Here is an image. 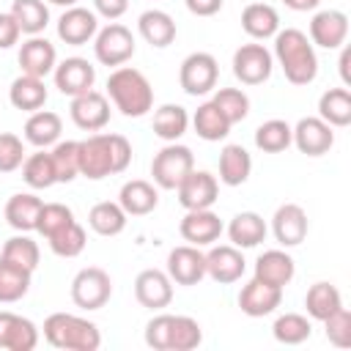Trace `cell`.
I'll use <instances>...</instances> for the list:
<instances>
[{
    "label": "cell",
    "instance_id": "31",
    "mask_svg": "<svg viewBox=\"0 0 351 351\" xmlns=\"http://www.w3.org/2000/svg\"><path fill=\"white\" fill-rule=\"evenodd\" d=\"M47 85L41 77H30V74H19L11 88H8V101L22 110V112H36L47 104Z\"/></svg>",
    "mask_w": 351,
    "mask_h": 351
},
{
    "label": "cell",
    "instance_id": "53",
    "mask_svg": "<svg viewBox=\"0 0 351 351\" xmlns=\"http://www.w3.org/2000/svg\"><path fill=\"white\" fill-rule=\"evenodd\" d=\"M222 3H225V0H184V5H186L195 16H214V14H219Z\"/></svg>",
    "mask_w": 351,
    "mask_h": 351
},
{
    "label": "cell",
    "instance_id": "32",
    "mask_svg": "<svg viewBox=\"0 0 351 351\" xmlns=\"http://www.w3.org/2000/svg\"><path fill=\"white\" fill-rule=\"evenodd\" d=\"M252 173V156L244 145H225L219 151V181L225 186H241Z\"/></svg>",
    "mask_w": 351,
    "mask_h": 351
},
{
    "label": "cell",
    "instance_id": "22",
    "mask_svg": "<svg viewBox=\"0 0 351 351\" xmlns=\"http://www.w3.org/2000/svg\"><path fill=\"white\" fill-rule=\"evenodd\" d=\"M19 69L22 74H30V77H47L49 71H55L58 66V52H55V44L47 41L44 36H30L22 47H19Z\"/></svg>",
    "mask_w": 351,
    "mask_h": 351
},
{
    "label": "cell",
    "instance_id": "34",
    "mask_svg": "<svg viewBox=\"0 0 351 351\" xmlns=\"http://www.w3.org/2000/svg\"><path fill=\"white\" fill-rule=\"evenodd\" d=\"M189 121L195 126V134L206 143H219L230 134V121L219 112V107L214 101H203Z\"/></svg>",
    "mask_w": 351,
    "mask_h": 351
},
{
    "label": "cell",
    "instance_id": "42",
    "mask_svg": "<svg viewBox=\"0 0 351 351\" xmlns=\"http://www.w3.org/2000/svg\"><path fill=\"white\" fill-rule=\"evenodd\" d=\"M291 123L282 121V118H271V121H263L258 129H255V145L263 151V154H280L291 145Z\"/></svg>",
    "mask_w": 351,
    "mask_h": 351
},
{
    "label": "cell",
    "instance_id": "40",
    "mask_svg": "<svg viewBox=\"0 0 351 351\" xmlns=\"http://www.w3.org/2000/svg\"><path fill=\"white\" fill-rule=\"evenodd\" d=\"M11 14H14L19 30L27 36H38L49 25V8L44 0H14Z\"/></svg>",
    "mask_w": 351,
    "mask_h": 351
},
{
    "label": "cell",
    "instance_id": "56",
    "mask_svg": "<svg viewBox=\"0 0 351 351\" xmlns=\"http://www.w3.org/2000/svg\"><path fill=\"white\" fill-rule=\"evenodd\" d=\"M47 3H52V5H60V8H71V5H77V0H47Z\"/></svg>",
    "mask_w": 351,
    "mask_h": 351
},
{
    "label": "cell",
    "instance_id": "48",
    "mask_svg": "<svg viewBox=\"0 0 351 351\" xmlns=\"http://www.w3.org/2000/svg\"><path fill=\"white\" fill-rule=\"evenodd\" d=\"M71 219H74V214H71L69 206H63V203H44L41 206V214H38V222H36V230L44 239H49L52 233H58L60 228H66Z\"/></svg>",
    "mask_w": 351,
    "mask_h": 351
},
{
    "label": "cell",
    "instance_id": "28",
    "mask_svg": "<svg viewBox=\"0 0 351 351\" xmlns=\"http://www.w3.org/2000/svg\"><path fill=\"white\" fill-rule=\"evenodd\" d=\"M266 233H269V225H266V219H263L261 214H255V211H241V214H236V217L230 219V225H228V239H230V244L239 247V250L258 247V244L266 239Z\"/></svg>",
    "mask_w": 351,
    "mask_h": 351
},
{
    "label": "cell",
    "instance_id": "2",
    "mask_svg": "<svg viewBox=\"0 0 351 351\" xmlns=\"http://www.w3.org/2000/svg\"><path fill=\"white\" fill-rule=\"evenodd\" d=\"M274 58L291 85H310L318 77L315 47L310 44L307 33L296 27H285L274 33Z\"/></svg>",
    "mask_w": 351,
    "mask_h": 351
},
{
    "label": "cell",
    "instance_id": "16",
    "mask_svg": "<svg viewBox=\"0 0 351 351\" xmlns=\"http://www.w3.org/2000/svg\"><path fill=\"white\" fill-rule=\"evenodd\" d=\"M99 33V16L96 11L90 8H82V5H71L60 14L58 19V38L63 44H71V47H82L88 44L93 36Z\"/></svg>",
    "mask_w": 351,
    "mask_h": 351
},
{
    "label": "cell",
    "instance_id": "4",
    "mask_svg": "<svg viewBox=\"0 0 351 351\" xmlns=\"http://www.w3.org/2000/svg\"><path fill=\"white\" fill-rule=\"evenodd\" d=\"M145 343L154 351H192L203 343V329L189 315L159 313L145 324Z\"/></svg>",
    "mask_w": 351,
    "mask_h": 351
},
{
    "label": "cell",
    "instance_id": "43",
    "mask_svg": "<svg viewBox=\"0 0 351 351\" xmlns=\"http://www.w3.org/2000/svg\"><path fill=\"white\" fill-rule=\"evenodd\" d=\"M271 335H274V340L282 343V346H299V343L310 340L313 324H310V318L302 315V313H285V315H280V318L274 321Z\"/></svg>",
    "mask_w": 351,
    "mask_h": 351
},
{
    "label": "cell",
    "instance_id": "30",
    "mask_svg": "<svg viewBox=\"0 0 351 351\" xmlns=\"http://www.w3.org/2000/svg\"><path fill=\"white\" fill-rule=\"evenodd\" d=\"M63 132V121L58 112L52 110H36L30 112V118L25 121V140L36 148H49L60 140Z\"/></svg>",
    "mask_w": 351,
    "mask_h": 351
},
{
    "label": "cell",
    "instance_id": "14",
    "mask_svg": "<svg viewBox=\"0 0 351 351\" xmlns=\"http://www.w3.org/2000/svg\"><path fill=\"white\" fill-rule=\"evenodd\" d=\"M69 112H71L74 126H80L82 132H99L110 121V101H107L104 93L90 88V90H85V93L71 99Z\"/></svg>",
    "mask_w": 351,
    "mask_h": 351
},
{
    "label": "cell",
    "instance_id": "18",
    "mask_svg": "<svg viewBox=\"0 0 351 351\" xmlns=\"http://www.w3.org/2000/svg\"><path fill=\"white\" fill-rule=\"evenodd\" d=\"M178 230H181V239L189 241L192 247H211L222 236L225 225H222L219 214H214L211 208H195V211L184 214Z\"/></svg>",
    "mask_w": 351,
    "mask_h": 351
},
{
    "label": "cell",
    "instance_id": "47",
    "mask_svg": "<svg viewBox=\"0 0 351 351\" xmlns=\"http://www.w3.org/2000/svg\"><path fill=\"white\" fill-rule=\"evenodd\" d=\"M211 101H214V104L219 107V112L230 121V126H233V123H241V121L250 115V96H247L241 88H219Z\"/></svg>",
    "mask_w": 351,
    "mask_h": 351
},
{
    "label": "cell",
    "instance_id": "37",
    "mask_svg": "<svg viewBox=\"0 0 351 351\" xmlns=\"http://www.w3.org/2000/svg\"><path fill=\"white\" fill-rule=\"evenodd\" d=\"M126 211L118 206V203H110V200H101V203H96L90 211H88V225H90V230L93 233H99V236H118V233H123V228H126Z\"/></svg>",
    "mask_w": 351,
    "mask_h": 351
},
{
    "label": "cell",
    "instance_id": "12",
    "mask_svg": "<svg viewBox=\"0 0 351 351\" xmlns=\"http://www.w3.org/2000/svg\"><path fill=\"white\" fill-rule=\"evenodd\" d=\"M293 137L291 143L307 154V156H324L329 154V148L335 145V126H329L326 121H321L318 115H307L302 118L296 126H291Z\"/></svg>",
    "mask_w": 351,
    "mask_h": 351
},
{
    "label": "cell",
    "instance_id": "1",
    "mask_svg": "<svg viewBox=\"0 0 351 351\" xmlns=\"http://www.w3.org/2000/svg\"><path fill=\"white\" fill-rule=\"evenodd\" d=\"M80 154V176L90 181H101L112 173H123L132 162V143L123 134H90L77 143Z\"/></svg>",
    "mask_w": 351,
    "mask_h": 351
},
{
    "label": "cell",
    "instance_id": "23",
    "mask_svg": "<svg viewBox=\"0 0 351 351\" xmlns=\"http://www.w3.org/2000/svg\"><path fill=\"white\" fill-rule=\"evenodd\" d=\"M52 74H55V88L63 96H71V99L90 90L93 82H96V69L85 58H66L63 63L55 66Z\"/></svg>",
    "mask_w": 351,
    "mask_h": 351
},
{
    "label": "cell",
    "instance_id": "13",
    "mask_svg": "<svg viewBox=\"0 0 351 351\" xmlns=\"http://www.w3.org/2000/svg\"><path fill=\"white\" fill-rule=\"evenodd\" d=\"M167 277L176 285H197L206 277V252L192 244L173 247L167 255Z\"/></svg>",
    "mask_w": 351,
    "mask_h": 351
},
{
    "label": "cell",
    "instance_id": "15",
    "mask_svg": "<svg viewBox=\"0 0 351 351\" xmlns=\"http://www.w3.org/2000/svg\"><path fill=\"white\" fill-rule=\"evenodd\" d=\"M280 304H282V288L269 285V282H263L258 277H252L250 282H244L241 291H239V307L250 318L271 315Z\"/></svg>",
    "mask_w": 351,
    "mask_h": 351
},
{
    "label": "cell",
    "instance_id": "6",
    "mask_svg": "<svg viewBox=\"0 0 351 351\" xmlns=\"http://www.w3.org/2000/svg\"><path fill=\"white\" fill-rule=\"evenodd\" d=\"M189 170H195V154L181 143H167L151 162V176L159 189H176Z\"/></svg>",
    "mask_w": 351,
    "mask_h": 351
},
{
    "label": "cell",
    "instance_id": "3",
    "mask_svg": "<svg viewBox=\"0 0 351 351\" xmlns=\"http://www.w3.org/2000/svg\"><path fill=\"white\" fill-rule=\"evenodd\" d=\"M107 96L126 118H143L154 107V88L140 69L118 66L107 77Z\"/></svg>",
    "mask_w": 351,
    "mask_h": 351
},
{
    "label": "cell",
    "instance_id": "38",
    "mask_svg": "<svg viewBox=\"0 0 351 351\" xmlns=\"http://www.w3.org/2000/svg\"><path fill=\"white\" fill-rule=\"evenodd\" d=\"M304 307H307V315H310L313 321H324V318H329L337 307H343V296H340L337 285H332V282H315V285L307 288Z\"/></svg>",
    "mask_w": 351,
    "mask_h": 351
},
{
    "label": "cell",
    "instance_id": "39",
    "mask_svg": "<svg viewBox=\"0 0 351 351\" xmlns=\"http://www.w3.org/2000/svg\"><path fill=\"white\" fill-rule=\"evenodd\" d=\"M33 271L0 258V304H14L30 291Z\"/></svg>",
    "mask_w": 351,
    "mask_h": 351
},
{
    "label": "cell",
    "instance_id": "33",
    "mask_svg": "<svg viewBox=\"0 0 351 351\" xmlns=\"http://www.w3.org/2000/svg\"><path fill=\"white\" fill-rule=\"evenodd\" d=\"M41 206H44V200H41V197H36L33 192L11 195V197H8V203H5V222H8L14 230H19V233L36 230V222H38Z\"/></svg>",
    "mask_w": 351,
    "mask_h": 351
},
{
    "label": "cell",
    "instance_id": "41",
    "mask_svg": "<svg viewBox=\"0 0 351 351\" xmlns=\"http://www.w3.org/2000/svg\"><path fill=\"white\" fill-rule=\"evenodd\" d=\"M22 178H25V184L30 189H49L52 184H58L52 156L47 151H36V154L25 156V162H22Z\"/></svg>",
    "mask_w": 351,
    "mask_h": 351
},
{
    "label": "cell",
    "instance_id": "8",
    "mask_svg": "<svg viewBox=\"0 0 351 351\" xmlns=\"http://www.w3.org/2000/svg\"><path fill=\"white\" fill-rule=\"evenodd\" d=\"M112 296V280L99 266H85L71 280V302L82 310H101Z\"/></svg>",
    "mask_w": 351,
    "mask_h": 351
},
{
    "label": "cell",
    "instance_id": "52",
    "mask_svg": "<svg viewBox=\"0 0 351 351\" xmlns=\"http://www.w3.org/2000/svg\"><path fill=\"white\" fill-rule=\"evenodd\" d=\"M126 8H129V0H93L96 16H104L110 22H115L118 16H123Z\"/></svg>",
    "mask_w": 351,
    "mask_h": 351
},
{
    "label": "cell",
    "instance_id": "10",
    "mask_svg": "<svg viewBox=\"0 0 351 351\" xmlns=\"http://www.w3.org/2000/svg\"><path fill=\"white\" fill-rule=\"evenodd\" d=\"M274 55L263 44H241L233 52V74L244 85H261L271 77Z\"/></svg>",
    "mask_w": 351,
    "mask_h": 351
},
{
    "label": "cell",
    "instance_id": "9",
    "mask_svg": "<svg viewBox=\"0 0 351 351\" xmlns=\"http://www.w3.org/2000/svg\"><path fill=\"white\" fill-rule=\"evenodd\" d=\"M217 80H219V63L211 52H192L181 60L178 82L186 96H206L208 90L217 88Z\"/></svg>",
    "mask_w": 351,
    "mask_h": 351
},
{
    "label": "cell",
    "instance_id": "44",
    "mask_svg": "<svg viewBox=\"0 0 351 351\" xmlns=\"http://www.w3.org/2000/svg\"><path fill=\"white\" fill-rule=\"evenodd\" d=\"M0 258L3 261H11V263H16V266H22L27 271H36L38 269V261H41V250H38V244L30 236L19 233V236H11L3 244Z\"/></svg>",
    "mask_w": 351,
    "mask_h": 351
},
{
    "label": "cell",
    "instance_id": "26",
    "mask_svg": "<svg viewBox=\"0 0 351 351\" xmlns=\"http://www.w3.org/2000/svg\"><path fill=\"white\" fill-rule=\"evenodd\" d=\"M293 274H296V263L285 250H266L255 261V277L269 285L285 288L293 280Z\"/></svg>",
    "mask_w": 351,
    "mask_h": 351
},
{
    "label": "cell",
    "instance_id": "19",
    "mask_svg": "<svg viewBox=\"0 0 351 351\" xmlns=\"http://www.w3.org/2000/svg\"><path fill=\"white\" fill-rule=\"evenodd\" d=\"M134 299L148 310H162L173 302V280L162 269H143L134 280Z\"/></svg>",
    "mask_w": 351,
    "mask_h": 351
},
{
    "label": "cell",
    "instance_id": "55",
    "mask_svg": "<svg viewBox=\"0 0 351 351\" xmlns=\"http://www.w3.org/2000/svg\"><path fill=\"white\" fill-rule=\"evenodd\" d=\"M291 11H315L321 5V0H282Z\"/></svg>",
    "mask_w": 351,
    "mask_h": 351
},
{
    "label": "cell",
    "instance_id": "45",
    "mask_svg": "<svg viewBox=\"0 0 351 351\" xmlns=\"http://www.w3.org/2000/svg\"><path fill=\"white\" fill-rule=\"evenodd\" d=\"M47 241H49V250H52L58 258H77V255L85 250L88 236H85V228H82L77 219H71L66 228H60L58 233H52Z\"/></svg>",
    "mask_w": 351,
    "mask_h": 351
},
{
    "label": "cell",
    "instance_id": "11",
    "mask_svg": "<svg viewBox=\"0 0 351 351\" xmlns=\"http://www.w3.org/2000/svg\"><path fill=\"white\" fill-rule=\"evenodd\" d=\"M176 192H178V203L186 211L211 208L219 200V181L208 170H189L184 181L176 186Z\"/></svg>",
    "mask_w": 351,
    "mask_h": 351
},
{
    "label": "cell",
    "instance_id": "50",
    "mask_svg": "<svg viewBox=\"0 0 351 351\" xmlns=\"http://www.w3.org/2000/svg\"><path fill=\"white\" fill-rule=\"evenodd\" d=\"M25 143L14 132H0V173H14L25 162Z\"/></svg>",
    "mask_w": 351,
    "mask_h": 351
},
{
    "label": "cell",
    "instance_id": "20",
    "mask_svg": "<svg viewBox=\"0 0 351 351\" xmlns=\"http://www.w3.org/2000/svg\"><path fill=\"white\" fill-rule=\"evenodd\" d=\"M244 266H247V261H244L241 250L233 244H219L206 252V274L219 285H230V282L241 280Z\"/></svg>",
    "mask_w": 351,
    "mask_h": 351
},
{
    "label": "cell",
    "instance_id": "24",
    "mask_svg": "<svg viewBox=\"0 0 351 351\" xmlns=\"http://www.w3.org/2000/svg\"><path fill=\"white\" fill-rule=\"evenodd\" d=\"M271 233L282 247L302 244L307 239V211L299 203H282L271 217Z\"/></svg>",
    "mask_w": 351,
    "mask_h": 351
},
{
    "label": "cell",
    "instance_id": "49",
    "mask_svg": "<svg viewBox=\"0 0 351 351\" xmlns=\"http://www.w3.org/2000/svg\"><path fill=\"white\" fill-rule=\"evenodd\" d=\"M326 329V340L337 348H348L351 346V313L346 307H337L329 318L321 321Z\"/></svg>",
    "mask_w": 351,
    "mask_h": 351
},
{
    "label": "cell",
    "instance_id": "35",
    "mask_svg": "<svg viewBox=\"0 0 351 351\" xmlns=\"http://www.w3.org/2000/svg\"><path fill=\"white\" fill-rule=\"evenodd\" d=\"M189 129V112L181 104H162L154 112V134L165 143H176Z\"/></svg>",
    "mask_w": 351,
    "mask_h": 351
},
{
    "label": "cell",
    "instance_id": "51",
    "mask_svg": "<svg viewBox=\"0 0 351 351\" xmlns=\"http://www.w3.org/2000/svg\"><path fill=\"white\" fill-rule=\"evenodd\" d=\"M19 36H22V30H19L16 19H14V14L11 11L0 14V49H11L19 41Z\"/></svg>",
    "mask_w": 351,
    "mask_h": 351
},
{
    "label": "cell",
    "instance_id": "5",
    "mask_svg": "<svg viewBox=\"0 0 351 351\" xmlns=\"http://www.w3.org/2000/svg\"><path fill=\"white\" fill-rule=\"evenodd\" d=\"M44 340L60 351H99L101 332L93 321L74 313H52L44 321Z\"/></svg>",
    "mask_w": 351,
    "mask_h": 351
},
{
    "label": "cell",
    "instance_id": "21",
    "mask_svg": "<svg viewBox=\"0 0 351 351\" xmlns=\"http://www.w3.org/2000/svg\"><path fill=\"white\" fill-rule=\"evenodd\" d=\"M36 346H38L36 324L11 310H0V348L3 351H33Z\"/></svg>",
    "mask_w": 351,
    "mask_h": 351
},
{
    "label": "cell",
    "instance_id": "29",
    "mask_svg": "<svg viewBox=\"0 0 351 351\" xmlns=\"http://www.w3.org/2000/svg\"><path fill=\"white\" fill-rule=\"evenodd\" d=\"M137 30L156 49H165V47H170L176 41V22H173V16L167 11H159V8L143 11L140 19H137Z\"/></svg>",
    "mask_w": 351,
    "mask_h": 351
},
{
    "label": "cell",
    "instance_id": "36",
    "mask_svg": "<svg viewBox=\"0 0 351 351\" xmlns=\"http://www.w3.org/2000/svg\"><path fill=\"white\" fill-rule=\"evenodd\" d=\"M318 118L329 126H348L351 123V93L348 88H329L318 99Z\"/></svg>",
    "mask_w": 351,
    "mask_h": 351
},
{
    "label": "cell",
    "instance_id": "25",
    "mask_svg": "<svg viewBox=\"0 0 351 351\" xmlns=\"http://www.w3.org/2000/svg\"><path fill=\"white\" fill-rule=\"evenodd\" d=\"M118 206L126 211V217H145L159 206V186L145 178H132L121 186Z\"/></svg>",
    "mask_w": 351,
    "mask_h": 351
},
{
    "label": "cell",
    "instance_id": "7",
    "mask_svg": "<svg viewBox=\"0 0 351 351\" xmlns=\"http://www.w3.org/2000/svg\"><path fill=\"white\" fill-rule=\"evenodd\" d=\"M137 44H134V36L126 25L121 22H110L104 25L96 36H93V55L101 66H123L126 60H132Z\"/></svg>",
    "mask_w": 351,
    "mask_h": 351
},
{
    "label": "cell",
    "instance_id": "17",
    "mask_svg": "<svg viewBox=\"0 0 351 351\" xmlns=\"http://www.w3.org/2000/svg\"><path fill=\"white\" fill-rule=\"evenodd\" d=\"M348 38V16L337 8H326L313 14L310 19V44L324 49H337Z\"/></svg>",
    "mask_w": 351,
    "mask_h": 351
},
{
    "label": "cell",
    "instance_id": "54",
    "mask_svg": "<svg viewBox=\"0 0 351 351\" xmlns=\"http://www.w3.org/2000/svg\"><path fill=\"white\" fill-rule=\"evenodd\" d=\"M348 63H351V49H348V47H343V52H340V77H343V85H351Z\"/></svg>",
    "mask_w": 351,
    "mask_h": 351
},
{
    "label": "cell",
    "instance_id": "27",
    "mask_svg": "<svg viewBox=\"0 0 351 351\" xmlns=\"http://www.w3.org/2000/svg\"><path fill=\"white\" fill-rule=\"evenodd\" d=\"M241 27L250 38L255 41H266L274 38V33L280 30V14L274 5L269 3H250L241 11Z\"/></svg>",
    "mask_w": 351,
    "mask_h": 351
},
{
    "label": "cell",
    "instance_id": "46",
    "mask_svg": "<svg viewBox=\"0 0 351 351\" xmlns=\"http://www.w3.org/2000/svg\"><path fill=\"white\" fill-rule=\"evenodd\" d=\"M58 184H69L80 176V154H77V140H58L55 148L49 151Z\"/></svg>",
    "mask_w": 351,
    "mask_h": 351
}]
</instances>
